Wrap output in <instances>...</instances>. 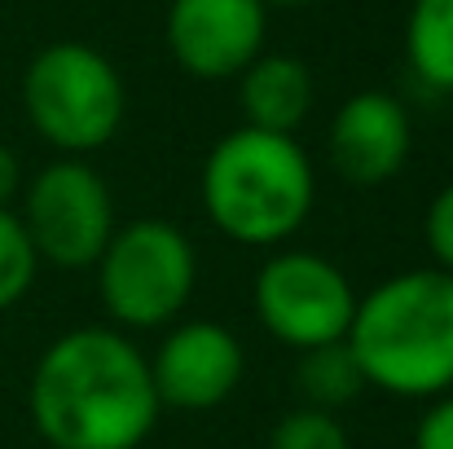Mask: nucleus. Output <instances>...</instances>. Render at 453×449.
Masks as SVG:
<instances>
[{
  "label": "nucleus",
  "mask_w": 453,
  "mask_h": 449,
  "mask_svg": "<svg viewBox=\"0 0 453 449\" xmlns=\"http://www.w3.org/2000/svg\"><path fill=\"white\" fill-rule=\"evenodd\" d=\"M405 58L427 89L453 93V0H414L410 4Z\"/></svg>",
  "instance_id": "ddd939ff"
},
{
  "label": "nucleus",
  "mask_w": 453,
  "mask_h": 449,
  "mask_svg": "<svg viewBox=\"0 0 453 449\" xmlns=\"http://www.w3.org/2000/svg\"><path fill=\"white\" fill-rule=\"evenodd\" d=\"M423 238H427V252H432L436 269L453 274V181L445 185V190H436V198L427 203Z\"/></svg>",
  "instance_id": "dca6fc26"
},
{
  "label": "nucleus",
  "mask_w": 453,
  "mask_h": 449,
  "mask_svg": "<svg viewBox=\"0 0 453 449\" xmlns=\"http://www.w3.org/2000/svg\"><path fill=\"white\" fill-rule=\"evenodd\" d=\"M251 308L278 344L308 352L321 344H339L348 335L357 291L334 260L287 247L260 265L251 283Z\"/></svg>",
  "instance_id": "0eeeda50"
},
{
  "label": "nucleus",
  "mask_w": 453,
  "mask_h": 449,
  "mask_svg": "<svg viewBox=\"0 0 453 449\" xmlns=\"http://www.w3.org/2000/svg\"><path fill=\"white\" fill-rule=\"evenodd\" d=\"M269 31L265 0H172L167 49L194 80H238L260 53Z\"/></svg>",
  "instance_id": "6e6552de"
},
{
  "label": "nucleus",
  "mask_w": 453,
  "mask_h": 449,
  "mask_svg": "<svg viewBox=\"0 0 453 449\" xmlns=\"http://www.w3.org/2000/svg\"><path fill=\"white\" fill-rule=\"evenodd\" d=\"M414 449H453V392L436 397L423 410V419L414 428Z\"/></svg>",
  "instance_id": "f3484780"
},
{
  "label": "nucleus",
  "mask_w": 453,
  "mask_h": 449,
  "mask_svg": "<svg viewBox=\"0 0 453 449\" xmlns=\"http://www.w3.org/2000/svg\"><path fill=\"white\" fill-rule=\"evenodd\" d=\"M27 410L49 449H142L163 414L146 352L115 326L58 335L31 370Z\"/></svg>",
  "instance_id": "f257e3e1"
},
{
  "label": "nucleus",
  "mask_w": 453,
  "mask_h": 449,
  "mask_svg": "<svg viewBox=\"0 0 453 449\" xmlns=\"http://www.w3.org/2000/svg\"><path fill=\"white\" fill-rule=\"evenodd\" d=\"M269 449H352V441H348L339 414H321V410L296 406L269 432Z\"/></svg>",
  "instance_id": "2eb2a0df"
},
{
  "label": "nucleus",
  "mask_w": 453,
  "mask_h": 449,
  "mask_svg": "<svg viewBox=\"0 0 453 449\" xmlns=\"http://www.w3.org/2000/svg\"><path fill=\"white\" fill-rule=\"evenodd\" d=\"M40 265L93 269L115 225V198L102 172L84 159H53L22 185L18 212Z\"/></svg>",
  "instance_id": "423d86ee"
},
{
  "label": "nucleus",
  "mask_w": 453,
  "mask_h": 449,
  "mask_svg": "<svg viewBox=\"0 0 453 449\" xmlns=\"http://www.w3.org/2000/svg\"><path fill=\"white\" fill-rule=\"evenodd\" d=\"M22 194V163L18 154L0 142V212H9V203Z\"/></svg>",
  "instance_id": "a211bd4d"
},
{
  "label": "nucleus",
  "mask_w": 453,
  "mask_h": 449,
  "mask_svg": "<svg viewBox=\"0 0 453 449\" xmlns=\"http://www.w3.org/2000/svg\"><path fill=\"white\" fill-rule=\"evenodd\" d=\"M198 287V252L172 221L142 216L111 234L97 256V296L115 330L172 326Z\"/></svg>",
  "instance_id": "39448f33"
},
{
  "label": "nucleus",
  "mask_w": 453,
  "mask_h": 449,
  "mask_svg": "<svg viewBox=\"0 0 453 449\" xmlns=\"http://www.w3.org/2000/svg\"><path fill=\"white\" fill-rule=\"evenodd\" d=\"M22 111L62 159L111 146L128 115V89L106 53L80 40L40 49L22 71Z\"/></svg>",
  "instance_id": "20e7f679"
},
{
  "label": "nucleus",
  "mask_w": 453,
  "mask_h": 449,
  "mask_svg": "<svg viewBox=\"0 0 453 449\" xmlns=\"http://www.w3.org/2000/svg\"><path fill=\"white\" fill-rule=\"evenodd\" d=\"M146 361H150V383L158 406H172V410L225 406L238 392L242 370H247V352H242L238 335L207 317L172 326Z\"/></svg>",
  "instance_id": "1a4fd4ad"
},
{
  "label": "nucleus",
  "mask_w": 453,
  "mask_h": 449,
  "mask_svg": "<svg viewBox=\"0 0 453 449\" xmlns=\"http://www.w3.org/2000/svg\"><path fill=\"white\" fill-rule=\"evenodd\" d=\"M330 163L348 185H388L392 176H401V167L410 163L414 150V128H410V111L401 106V97L383 93V89H365L352 93L334 120H330Z\"/></svg>",
  "instance_id": "9d476101"
},
{
  "label": "nucleus",
  "mask_w": 453,
  "mask_h": 449,
  "mask_svg": "<svg viewBox=\"0 0 453 449\" xmlns=\"http://www.w3.org/2000/svg\"><path fill=\"white\" fill-rule=\"evenodd\" d=\"M348 348L365 388L396 401H436L453 388V274L405 269L357 296Z\"/></svg>",
  "instance_id": "f03ea898"
},
{
  "label": "nucleus",
  "mask_w": 453,
  "mask_h": 449,
  "mask_svg": "<svg viewBox=\"0 0 453 449\" xmlns=\"http://www.w3.org/2000/svg\"><path fill=\"white\" fill-rule=\"evenodd\" d=\"M207 221L242 247H278L296 238L317 203V172L296 137L234 128L225 133L198 176Z\"/></svg>",
  "instance_id": "7ed1b4c3"
},
{
  "label": "nucleus",
  "mask_w": 453,
  "mask_h": 449,
  "mask_svg": "<svg viewBox=\"0 0 453 449\" xmlns=\"http://www.w3.org/2000/svg\"><path fill=\"white\" fill-rule=\"evenodd\" d=\"M296 392H300L303 410H321V414H339L343 406H352L365 392V375H361V361L352 357L348 339L300 352Z\"/></svg>",
  "instance_id": "f8f14e48"
},
{
  "label": "nucleus",
  "mask_w": 453,
  "mask_h": 449,
  "mask_svg": "<svg viewBox=\"0 0 453 449\" xmlns=\"http://www.w3.org/2000/svg\"><path fill=\"white\" fill-rule=\"evenodd\" d=\"M238 97L247 128L296 137V128L312 111V71L291 53H260L238 75Z\"/></svg>",
  "instance_id": "9b49d317"
},
{
  "label": "nucleus",
  "mask_w": 453,
  "mask_h": 449,
  "mask_svg": "<svg viewBox=\"0 0 453 449\" xmlns=\"http://www.w3.org/2000/svg\"><path fill=\"white\" fill-rule=\"evenodd\" d=\"M265 4H317V0H265Z\"/></svg>",
  "instance_id": "6ab92c4d"
},
{
  "label": "nucleus",
  "mask_w": 453,
  "mask_h": 449,
  "mask_svg": "<svg viewBox=\"0 0 453 449\" xmlns=\"http://www.w3.org/2000/svg\"><path fill=\"white\" fill-rule=\"evenodd\" d=\"M35 274H40V256H35L18 212H0V313L13 308L35 287Z\"/></svg>",
  "instance_id": "4468645a"
}]
</instances>
